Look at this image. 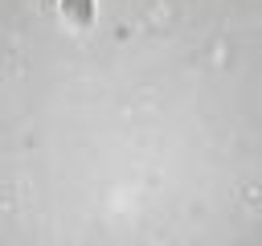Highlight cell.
I'll list each match as a JSON object with an SVG mask.
<instances>
[{
	"label": "cell",
	"instance_id": "cell-1",
	"mask_svg": "<svg viewBox=\"0 0 262 246\" xmlns=\"http://www.w3.org/2000/svg\"><path fill=\"white\" fill-rule=\"evenodd\" d=\"M57 8H61V20L66 25H90L94 20V0H57Z\"/></svg>",
	"mask_w": 262,
	"mask_h": 246
}]
</instances>
